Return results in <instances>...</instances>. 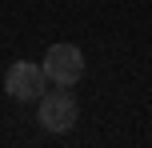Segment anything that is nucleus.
I'll list each match as a JSON object with an SVG mask.
<instances>
[{"label": "nucleus", "instance_id": "2", "mask_svg": "<svg viewBox=\"0 0 152 148\" xmlns=\"http://www.w3.org/2000/svg\"><path fill=\"white\" fill-rule=\"evenodd\" d=\"M40 68H44V76L52 80V84L72 88L76 80L84 76V52L76 44H52L44 52V60H40Z\"/></svg>", "mask_w": 152, "mask_h": 148}, {"label": "nucleus", "instance_id": "1", "mask_svg": "<svg viewBox=\"0 0 152 148\" xmlns=\"http://www.w3.org/2000/svg\"><path fill=\"white\" fill-rule=\"evenodd\" d=\"M36 120L44 132L52 136H64L76 128V120H80V104H76V96L68 88H60V92H44L36 100Z\"/></svg>", "mask_w": 152, "mask_h": 148}, {"label": "nucleus", "instance_id": "3", "mask_svg": "<svg viewBox=\"0 0 152 148\" xmlns=\"http://www.w3.org/2000/svg\"><path fill=\"white\" fill-rule=\"evenodd\" d=\"M44 84H48L44 68L32 64V60H16L12 68L4 72V92L12 96V100H24V104L40 100V96H44Z\"/></svg>", "mask_w": 152, "mask_h": 148}]
</instances>
